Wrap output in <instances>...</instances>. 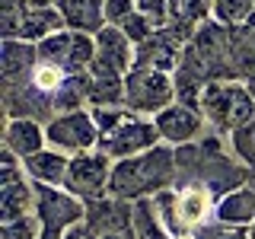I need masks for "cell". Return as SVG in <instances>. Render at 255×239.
<instances>
[{"mask_svg": "<svg viewBox=\"0 0 255 239\" xmlns=\"http://www.w3.org/2000/svg\"><path fill=\"white\" fill-rule=\"evenodd\" d=\"M26 163V175L38 185H64L67 179V169H70V153H61L54 147H45L38 153H32Z\"/></svg>", "mask_w": 255, "mask_h": 239, "instance_id": "17", "label": "cell"}, {"mask_svg": "<svg viewBox=\"0 0 255 239\" xmlns=\"http://www.w3.org/2000/svg\"><path fill=\"white\" fill-rule=\"evenodd\" d=\"M45 137H48V147L74 156V153L96 150V143H99V124H96L90 109L61 112V115H54L45 124Z\"/></svg>", "mask_w": 255, "mask_h": 239, "instance_id": "4", "label": "cell"}, {"mask_svg": "<svg viewBox=\"0 0 255 239\" xmlns=\"http://www.w3.org/2000/svg\"><path fill=\"white\" fill-rule=\"evenodd\" d=\"M131 236L134 239H172V233L163 227V220L156 217L153 198H137V201H134Z\"/></svg>", "mask_w": 255, "mask_h": 239, "instance_id": "23", "label": "cell"}, {"mask_svg": "<svg viewBox=\"0 0 255 239\" xmlns=\"http://www.w3.org/2000/svg\"><path fill=\"white\" fill-rule=\"evenodd\" d=\"M175 201H179V227L182 239H191L195 230L214 220L217 214V201L214 188L201 179H175Z\"/></svg>", "mask_w": 255, "mask_h": 239, "instance_id": "9", "label": "cell"}, {"mask_svg": "<svg viewBox=\"0 0 255 239\" xmlns=\"http://www.w3.org/2000/svg\"><path fill=\"white\" fill-rule=\"evenodd\" d=\"M179 54H182V48H175L169 38H163L159 32H153L147 42L134 45V67L166 70V74H172L175 64H179Z\"/></svg>", "mask_w": 255, "mask_h": 239, "instance_id": "18", "label": "cell"}, {"mask_svg": "<svg viewBox=\"0 0 255 239\" xmlns=\"http://www.w3.org/2000/svg\"><path fill=\"white\" fill-rule=\"evenodd\" d=\"M156 143H163V137H159V127H156L153 118L131 115L118 127L99 134L96 150H102V153L112 156V159H125V156H134V153H143V150L156 147Z\"/></svg>", "mask_w": 255, "mask_h": 239, "instance_id": "7", "label": "cell"}, {"mask_svg": "<svg viewBox=\"0 0 255 239\" xmlns=\"http://www.w3.org/2000/svg\"><path fill=\"white\" fill-rule=\"evenodd\" d=\"M233 42H236V26H223L217 19H207L204 26H198L191 45L207 64L211 80H239L233 70Z\"/></svg>", "mask_w": 255, "mask_h": 239, "instance_id": "5", "label": "cell"}, {"mask_svg": "<svg viewBox=\"0 0 255 239\" xmlns=\"http://www.w3.org/2000/svg\"><path fill=\"white\" fill-rule=\"evenodd\" d=\"M227 140H230V150H233V156L239 163H246L249 169H255V118L246 121L243 127H236Z\"/></svg>", "mask_w": 255, "mask_h": 239, "instance_id": "29", "label": "cell"}, {"mask_svg": "<svg viewBox=\"0 0 255 239\" xmlns=\"http://www.w3.org/2000/svg\"><path fill=\"white\" fill-rule=\"evenodd\" d=\"M61 29H67V22H64V13L58 10V3H54V6H26L19 38L38 45L42 38L54 35V32H61Z\"/></svg>", "mask_w": 255, "mask_h": 239, "instance_id": "21", "label": "cell"}, {"mask_svg": "<svg viewBox=\"0 0 255 239\" xmlns=\"http://www.w3.org/2000/svg\"><path fill=\"white\" fill-rule=\"evenodd\" d=\"M131 217H134V201L115 195H102L86 201V227L96 236L102 233H131Z\"/></svg>", "mask_w": 255, "mask_h": 239, "instance_id": "13", "label": "cell"}, {"mask_svg": "<svg viewBox=\"0 0 255 239\" xmlns=\"http://www.w3.org/2000/svg\"><path fill=\"white\" fill-rule=\"evenodd\" d=\"M134 67V42L122 26H106L96 32V58L90 64L93 77H125Z\"/></svg>", "mask_w": 255, "mask_h": 239, "instance_id": "10", "label": "cell"}, {"mask_svg": "<svg viewBox=\"0 0 255 239\" xmlns=\"http://www.w3.org/2000/svg\"><path fill=\"white\" fill-rule=\"evenodd\" d=\"M153 207H156V217L163 220V227L172 233V239H182V227H179V201H175V185L163 188L153 195Z\"/></svg>", "mask_w": 255, "mask_h": 239, "instance_id": "28", "label": "cell"}, {"mask_svg": "<svg viewBox=\"0 0 255 239\" xmlns=\"http://www.w3.org/2000/svg\"><path fill=\"white\" fill-rule=\"evenodd\" d=\"M249 230H252V239H255V223H252V227H249Z\"/></svg>", "mask_w": 255, "mask_h": 239, "instance_id": "40", "label": "cell"}, {"mask_svg": "<svg viewBox=\"0 0 255 239\" xmlns=\"http://www.w3.org/2000/svg\"><path fill=\"white\" fill-rule=\"evenodd\" d=\"M214 13V0H169V19L188 22V26H204Z\"/></svg>", "mask_w": 255, "mask_h": 239, "instance_id": "26", "label": "cell"}, {"mask_svg": "<svg viewBox=\"0 0 255 239\" xmlns=\"http://www.w3.org/2000/svg\"><path fill=\"white\" fill-rule=\"evenodd\" d=\"M0 239H42V220L29 214V217L0 223Z\"/></svg>", "mask_w": 255, "mask_h": 239, "instance_id": "31", "label": "cell"}, {"mask_svg": "<svg viewBox=\"0 0 255 239\" xmlns=\"http://www.w3.org/2000/svg\"><path fill=\"white\" fill-rule=\"evenodd\" d=\"M35 214V182L19 179L13 185H0V223Z\"/></svg>", "mask_w": 255, "mask_h": 239, "instance_id": "20", "label": "cell"}, {"mask_svg": "<svg viewBox=\"0 0 255 239\" xmlns=\"http://www.w3.org/2000/svg\"><path fill=\"white\" fill-rule=\"evenodd\" d=\"M58 10L64 13V22L74 32L96 35L109 26L106 22V0H58Z\"/></svg>", "mask_w": 255, "mask_h": 239, "instance_id": "16", "label": "cell"}, {"mask_svg": "<svg viewBox=\"0 0 255 239\" xmlns=\"http://www.w3.org/2000/svg\"><path fill=\"white\" fill-rule=\"evenodd\" d=\"M131 13H137V0H106V22L122 26Z\"/></svg>", "mask_w": 255, "mask_h": 239, "instance_id": "36", "label": "cell"}, {"mask_svg": "<svg viewBox=\"0 0 255 239\" xmlns=\"http://www.w3.org/2000/svg\"><path fill=\"white\" fill-rule=\"evenodd\" d=\"M211 83V70L195 51V45H185L179 54V64L172 70V86H175V102L191 109H201V93Z\"/></svg>", "mask_w": 255, "mask_h": 239, "instance_id": "12", "label": "cell"}, {"mask_svg": "<svg viewBox=\"0 0 255 239\" xmlns=\"http://www.w3.org/2000/svg\"><path fill=\"white\" fill-rule=\"evenodd\" d=\"M153 121L159 127V137H163L166 143H172V147L201 140L207 134V121H204L201 109L182 106V102H172V106H166L163 112H156Z\"/></svg>", "mask_w": 255, "mask_h": 239, "instance_id": "11", "label": "cell"}, {"mask_svg": "<svg viewBox=\"0 0 255 239\" xmlns=\"http://www.w3.org/2000/svg\"><path fill=\"white\" fill-rule=\"evenodd\" d=\"M249 185L255 188V169H249Z\"/></svg>", "mask_w": 255, "mask_h": 239, "instance_id": "39", "label": "cell"}, {"mask_svg": "<svg viewBox=\"0 0 255 239\" xmlns=\"http://www.w3.org/2000/svg\"><path fill=\"white\" fill-rule=\"evenodd\" d=\"M19 179H26V163H22V156H16L13 150L3 147V153H0V185H13Z\"/></svg>", "mask_w": 255, "mask_h": 239, "instance_id": "35", "label": "cell"}, {"mask_svg": "<svg viewBox=\"0 0 255 239\" xmlns=\"http://www.w3.org/2000/svg\"><path fill=\"white\" fill-rule=\"evenodd\" d=\"M122 32H125L128 38H131L134 45H140V42H147V38L156 32V22L150 19L147 13H140V10H137V13H131V16H128V19L122 22Z\"/></svg>", "mask_w": 255, "mask_h": 239, "instance_id": "33", "label": "cell"}, {"mask_svg": "<svg viewBox=\"0 0 255 239\" xmlns=\"http://www.w3.org/2000/svg\"><path fill=\"white\" fill-rule=\"evenodd\" d=\"M3 147L13 150L16 156L29 159L32 153L48 147V137H45V124L35 121V118H6L3 124Z\"/></svg>", "mask_w": 255, "mask_h": 239, "instance_id": "15", "label": "cell"}, {"mask_svg": "<svg viewBox=\"0 0 255 239\" xmlns=\"http://www.w3.org/2000/svg\"><path fill=\"white\" fill-rule=\"evenodd\" d=\"M131 239H134V236H131Z\"/></svg>", "mask_w": 255, "mask_h": 239, "instance_id": "41", "label": "cell"}, {"mask_svg": "<svg viewBox=\"0 0 255 239\" xmlns=\"http://www.w3.org/2000/svg\"><path fill=\"white\" fill-rule=\"evenodd\" d=\"M99 239H131V233H102Z\"/></svg>", "mask_w": 255, "mask_h": 239, "instance_id": "38", "label": "cell"}, {"mask_svg": "<svg viewBox=\"0 0 255 239\" xmlns=\"http://www.w3.org/2000/svg\"><path fill=\"white\" fill-rule=\"evenodd\" d=\"M175 147L172 143H156V147L143 150V153L115 159L112 166V182H109V195L115 198H153L156 191L175 185Z\"/></svg>", "mask_w": 255, "mask_h": 239, "instance_id": "1", "label": "cell"}, {"mask_svg": "<svg viewBox=\"0 0 255 239\" xmlns=\"http://www.w3.org/2000/svg\"><path fill=\"white\" fill-rule=\"evenodd\" d=\"M64 239H99V236H96L93 230L86 227V223H74V227L64 233Z\"/></svg>", "mask_w": 255, "mask_h": 239, "instance_id": "37", "label": "cell"}, {"mask_svg": "<svg viewBox=\"0 0 255 239\" xmlns=\"http://www.w3.org/2000/svg\"><path fill=\"white\" fill-rule=\"evenodd\" d=\"M90 112H93L96 124H99V134H106V131H112V127H118L125 118L134 115L128 106H96V109H90Z\"/></svg>", "mask_w": 255, "mask_h": 239, "instance_id": "34", "label": "cell"}, {"mask_svg": "<svg viewBox=\"0 0 255 239\" xmlns=\"http://www.w3.org/2000/svg\"><path fill=\"white\" fill-rule=\"evenodd\" d=\"M90 86H93V74L80 70V74H67L64 83L54 93V112H77V109H90Z\"/></svg>", "mask_w": 255, "mask_h": 239, "instance_id": "22", "label": "cell"}, {"mask_svg": "<svg viewBox=\"0 0 255 239\" xmlns=\"http://www.w3.org/2000/svg\"><path fill=\"white\" fill-rule=\"evenodd\" d=\"M201 115L211 131L230 137L236 127L255 118V96L246 80H211L201 93Z\"/></svg>", "mask_w": 255, "mask_h": 239, "instance_id": "2", "label": "cell"}, {"mask_svg": "<svg viewBox=\"0 0 255 239\" xmlns=\"http://www.w3.org/2000/svg\"><path fill=\"white\" fill-rule=\"evenodd\" d=\"M255 13V0H214L211 19L223 22V26H246Z\"/></svg>", "mask_w": 255, "mask_h": 239, "instance_id": "27", "label": "cell"}, {"mask_svg": "<svg viewBox=\"0 0 255 239\" xmlns=\"http://www.w3.org/2000/svg\"><path fill=\"white\" fill-rule=\"evenodd\" d=\"M112 166L115 159L106 156L102 150H86V153H74L70 156V169L64 179V188L74 191L83 201L109 195V182H112Z\"/></svg>", "mask_w": 255, "mask_h": 239, "instance_id": "8", "label": "cell"}, {"mask_svg": "<svg viewBox=\"0 0 255 239\" xmlns=\"http://www.w3.org/2000/svg\"><path fill=\"white\" fill-rule=\"evenodd\" d=\"M191 239H252V230L249 227H233V223L211 220V223H204L201 230H195Z\"/></svg>", "mask_w": 255, "mask_h": 239, "instance_id": "32", "label": "cell"}, {"mask_svg": "<svg viewBox=\"0 0 255 239\" xmlns=\"http://www.w3.org/2000/svg\"><path fill=\"white\" fill-rule=\"evenodd\" d=\"M96 106H125V77H93L90 109Z\"/></svg>", "mask_w": 255, "mask_h": 239, "instance_id": "25", "label": "cell"}, {"mask_svg": "<svg viewBox=\"0 0 255 239\" xmlns=\"http://www.w3.org/2000/svg\"><path fill=\"white\" fill-rule=\"evenodd\" d=\"M35 217L42 220V230L67 233L74 223L86 220V201L64 185H38L35 182Z\"/></svg>", "mask_w": 255, "mask_h": 239, "instance_id": "6", "label": "cell"}, {"mask_svg": "<svg viewBox=\"0 0 255 239\" xmlns=\"http://www.w3.org/2000/svg\"><path fill=\"white\" fill-rule=\"evenodd\" d=\"M214 220L220 223H233V227H252L255 223V188L246 182L217 201V214Z\"/></svg>", "mask_w": 255, "mask_h": 239, "instance_id": "19", "label": "cell"}, {"mask_svg": "<svg viewBox=\"0 0 255 239\" xmlns=\"http://www.w3.org/2000/svg\"><path fill=\"white\" fill-rule=\"evenodd\" d=\"M22 16H26V0H0V35L19 38Z\"/></svg>", "mask_w": 255, "mask_h": 239, "instance_id": "30", "label": "cell"}, {"mask_svg": "<svg viewBox=\"0 0 255 239\" xmlns=\"http://www.w3.org/2000/svg\"><path fill=\"white\" fill-rule=\"evenodd\" d=\"M74 38H77L74 29H61V32H54V35L42 38V42H38V61L58 64V67L67 70L70 67V54H74Z\"/></svg>", "mask_w": 255, "mask_h": 239, "instance_id": "24", "label": "cell"}, {"mask_svg": "<svg viewBox=\"0 0 255 239\" xmlns=\"http://www.w3.org/2000/svg\"><path fill=\"white\" fill-rule=\"evenodd\" d=\"M172 102H175L172 74H166V70H143V67H131L125 74V106L134 115L153 118L156 112H163Z\"/></svg>", "mask_w": 255, "mask_h": 239, "instance_id": "3", "label": "cell"}, {"mask_svg": "<svg viewBox=\"0 0 255 239\" xmlns=\"http://www.w3.org/2000/svg\"><path fill=\"white\" fill-rule=\"evenodd\" d=\"M38 64V45L26 38H3L0 42V80L3 86L26 83Z\"/></svg>", "mask_w": 255, "mask_h": 239, "instance_id": "14", "label": "cell"}]
</instances>
